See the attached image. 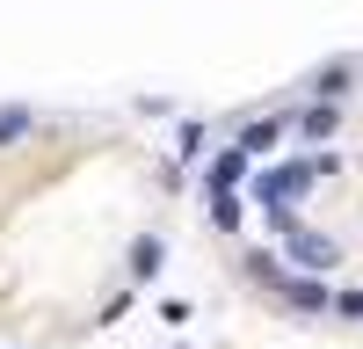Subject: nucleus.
<instances>
[{
  "mask_svg": "<svg viewBox=\"0 0 363 349\" xmlns=\"http://www.w3.org/2000/svg\"><path fill=\"white\" fill-rule=\"evenodd\" d=\"M160 262H167V240H138L131 248V277H160Z\"/></svg>",
  "mask_w": 363,
  "mask_h": 349,
  "instance_id": "nucleus-7",
  "label": "nucleus"
},
{
  "mask_svg": "<svg viewBox=\"0 0 363 349\" xmlns=\"http://www.w3.org/2000/svg\"><path fill=\"white\" fill-rule=\"evenodd\" d=\"M262 211H269V226L284 233V255L298 262V270H313V277L335 270V240H320L313 226H298V218H291V204H262Z\"/></svg>",
  "mask_w": 363,
  "mask_h": 349,
  "instance_id": "nucleus-2",
  "label": "nucleus"
},
{
  "mask_svg": "<svg viewBox=\"0 0 363 349\" xmlns=\"http://www.w3.org/2000/svg\"><path fill=\"white\" fill-rule=\"evenodd\" d=\"M22 131H29V109H22V102H8V109H0V145L22 138Z\"/></svg>",
  "mask_w": 363,
  "mask_h": 349,
  "instance_id": "nucleus-9",
  "label": "nucleus"
},
{
  "mask_svg": "<svg viewBox=\"0 0 363 349\" xmlns=\"http://www.w3.org/2000/svg\"><path fill=\"white\" fill-rule=\"evenodd\" d=\"M247 270H255V284H269V291H277L284 306H298V313H327V299H335V291H327L320 277H291L277 255H255Z\"/></svg>",
  "mask_w": 363,
  "mask_h": 349,
  "instance_id": "nucleus-3",
  "label": "nucleus"
},
{
  "mask_svg": "<svg viewBox=\"0 0 363 349\" xmlns=\"http://www.w3.org/2000/svg\"><path fill=\"white\" fill-rule=\"evenodd\" d=\"M327 313H342V320H363V284H342L335 299H327Z\"/></svg>",
  "mask_w": 363,
  "mask_h": 349,
  "instance_id": "nucleus-8",
  "label": "nucleus"
},
{
  "mask_svg": "<svg viewBox=\"0 0 363 349\" xmlns=\"http://www.w3.org/2000/svg\"><path fill=\"white\" fill-rule=\"evenodd\" d=\"M240 174H247V153H240V145H225V153L203 167V196H233V189H240Z\"/></svg>",
  "mask_w": 363,
  "mask_h": 349,
  "instance_id": "nucleus-4",
  "label": "nucleus"
},
{
  "mask_svg": "<svg viewBox=\"0 0 363 349\" xmlns=\"http://www.w3.org/2000/svg\"><path fill=\"white\" fill-rule=\"evenodd\" d=\"M327 174H335V153H313V160H284V167L255 174V204H298L306 189H320Z\"/></svg>",
  "mask_w": 363,
  "mask_h": 349,
  "instance_id": "nucleus-1",
  "label": "nucleus"
},
{
  "mask_svg": "<svg viewBox=\"0 0 363 349\" xmlns=\"http://www.w3.org/2000/svg\"><path fill=\"white\" fill-rule=\"evenodd\" d=\"M298 131H306V138H335V131H342V109H335V95H320L313 109H298Z\"/></svg>",
  "mask_w": 363,
  "mask_h": 349,
  "instance_id": "nucleus-6",
  "label": "nucleus"
},
{
  "mask_svg": "<svg viewBox=\"0 0 363 349\" xmlns=\"http://www.w3.org/2000/svg\"><path fill=\"white\" fill-rule=\"evenodd\" d=\"M284 131H291L284 116H255V124L240 131V153H277V145H284Z\"/></svg>",
  "mask_w": 363,
  "mask_h": 349,
  "instance_id": "nucleus-5",
  "label": "nucleus"
},
{
  "mask_svg": "<svg viewBox=\"0 0 363 349\" xmlns=\"http://www.w3.org/2000/svg\"><path fill=\"white\" fill-rule=\"evenodd\" d=\"M313 87H320V95H342V87H349V66H327V73H320Z\"/></svg>",
  "mask_w": 363,
  "mask_h": 349,
  "instance_id": "nucleus-10",
  "label": "nucleus"
}]
</instances>
